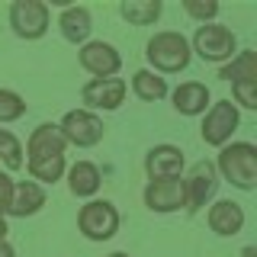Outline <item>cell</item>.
<instances>
[{
	"instance_id": "obj_9",
	"label": "cell",
	"mask_w": 257,
	"mask_h": 257,
	"mask_svg": "<svg viewBox=\"0 0 257 257\" xmlns=\"http://www.w3.org/2000/svg\"><path fill=\"white\" fill-rule=\"evenodd\" d=\"M125 93H128V84L122 77H93L84 84L80 90V100L87 103V112L90 109H103V112H112L125 103Z\"/></svg>"
},
{
	"instance_id": "obj_25",
	"label": "cell",
	"mask_w": 257,
	"mask_h": 257,
	"mask_svg": "<svg viewBox=\"0 0 257 257\" xmlns=\"http://www.w3.org/2000/svg\"><path fill=\"white\" fill-rule=\"evenodd\" d=\"M231 93H235V103H241L244 109H257V80L231 84Z\"/></svg>"
},
{
	"instance_id": "obj_29",
	"label": "cell",
	"mask_w": 257,
	"mask_h": 257,
	"mask_svg": "<svg viewBox=\"0 0 257 257\" xmlns=\"http://www.w3.org/2000/svg\"><path fill=\"white\" fill-rule=\"evenodd\" d=\"M241 257H257V247H244V251H241Z\"/></svg>"
},
{
	"instance_id": "obj_13",
	"label": "cell",
	"mask_w": 257,
	"mask_h": 257,
	"mask_svg": "<svg viewBox=\"0 0 257 257\" xmlns=\"http://www.w3.org/2000/svg\"><path fill=\"white\" fill-rule=\"evenodd\" d=\"M180 171H183V151L177 145H155L145 155V174H148V180L180 177Z\"/></svg>"
},
{
	"instance_id": "obj_28",
	"label": "cell",
	"mask_w": 257,
	"mask_h": 257,
	"mask_svg": "<svg viewBox=\"0 0 257 257\" xmlns=\"http://www.w3.org/2000/svg\"><path fill=\"white\" fill-rule=\"evenodd\" d=\"M7 231H10V228H7V222H4V215H0V241H7Z\"/></svg>"
},
{
	"instance_id": "obj_11",
	"label": "cell",
	"mask_w": 257,
	"mask_h": 257,
	"mask_svg": "<svg viewBox=\"0 0 257 257\" xmlns=\"http://www.w3.org/2000/svg\"><path fill=\"white\" fill-rule=\"evenodd\" d=\"M145 206L151 212H177L187 209V193H183V177H167V180H148L145 183Z\"/></svg>"
},
{
	"instance_id": "obj_5",
	"label": "cell",
	"mask_w": 257,
	"mask_h": 257,
	"mask_svg": "<svg viewBox=\"0 0 257 257\" xmlns=\"http://www.w3.org/2000/svg\"><path fill=\"white\" fill-rule=\"evenodd\" d=\"M77 228L87 241H109L119 231V209L109 199H90L77 212Z\"/></svg>"
},
{
	"instance_id": "obj_14",
	"label": "cell",
	"mask_w": 257,
	"mask_h": 257,
	"mask_svg": "<svg viewBox=\"0 0 257 257\" xmlns=\"http://www.w3.org/2000/svg\"><path fill=\"white\" fill-rule=\"evenodd\" d=\"M209 228L222 238H231L244 228V209L235 199H219L209 206Z\"/></svg>"
},
{
	"instance_id": "obj_30",
	"label": "cell",
	"mask_w": 257,
	"mask_h": 257,
	"mask_svg": "<svg viewBox=\"0 0 257 257\" xmlns=\"http://www.w3.org/2000/svg\"><path fill=\"white\" fill-rule=\"evenodd\" d=\"M109 257H128V254H122V251H116V254H109Z\"/></svg>"
},
{
	"instance_id": "obj_27",
	"label": "cell",
	"mask_w": 257,
	"mask_h": 257,
	"mask_svg": "<svg viewBox=\"0 0 257 257\" xmlns=\"http://www.w3.org/2000/svg\"><path fill=\"white\" fill-rule=\"evenodd\" d=\"M0 257H16V251L7 244V241H0Z\"/></svg>"
},
{
	"instance_id": "obj_18",
	"label": "cell",
	"mask_w": 257,
	"mask_h": 257,
	"mask_svg": "<svg viewBox=\"0 0 257 257\" xmlns=\"http://www.w3.org/2000/svg\"><path fill=\"white\" fill-rule=\"evenodd\" d=\"M100 183H103L100 167L90 164V161H77V164H71V167H68V190L74 193V196H80V199L96 196Z\"/></svg>"
},
{
	"instance_id": "obj_7",
	"label": "cell",
	"mask_w": 257,
	"mask_h": 257,
	"mask_svg": "<svg viewBox=\"0 0 257 257\" xmlns=\"http://www.w3.org/2000/svg\"><path fill=\"white\" fill-rule=\"evenodd\" d=\"M241 125V112L231 100H219L212 103V106L206 109V119H203V128H199V135H203L206 145H212V148H222V145L231 142V135L238 132Z\"/></svg>"
},
{
	"instance_id": "obj_23",
	"label": "cell",
	"mask_w": 257,
	"mask_h": 257,
	"mask_svg": "<svg viewBox=\"0 0 257 257\" xmlns=\"http://www.w3.org/2000/svg\"><path fill=\"white\" fill-rule=\"evenodd\" d=\"M0 161L10 171H20L23 167V142L16 139L10 128H0Z\"/></svg>"
},
{
	"instance_id": "obj_17",
	"label": "cell",
	"mask_w": 257,
	"mask_h": 257,
	"mask_svg": "<svg viewBox=\"0 0 257 257\" xmlns=\"http://www.w3.org/2000/svg\"><path fill=\"white\" fill-rule=\"evenodd\" d=\"M42 206H45V190L36 180H20V183H13V203L7 215L26 219V215H36Z\"/></svg>"
},
{
	"instance_id": "obj_8",
	"label": "cell",
	"mask_w": 257,
	"mask_h": 257,
	"mask_svg": "<svg viewBox=\"0 0 257 257\" xmlns=\"http://www.w3.org/2000/svg\"><path fill=\"white\" fill-rule=\"evenodd\" d=\"M61 135L68 145H77V148H93V145L103 142V119L96 112L87 109H71L64 112V119L58 122Z\"/></svg>"
},
{
	"instance_id": "obj_15",
	"label": "cell",
	"mask_w": 257,
	"mask_h": 257,
	"mask_svg": "<svg viewBox=\"0 0 257 257\" xmlns=\"http://www.w3.org/2000/svg\"><path fill=\"white\" fill-rule=\"evenodd\" d=\"M174 100V109L180 112V116H203L209 109V87L199 84V80H187V84H180L177 90L171 93Z\"/></svg>"
},
{
	"instance_id": "obj_26",
	"label": "cell",
	"mask_w": 257,
	"mask_h": 257,
	"mask_svg": "<svg viewBox=\"0 0 257 257\" xmlns=\"http://www.w3.org/2000/svg\"><path fill=\"white\" fill-rule=\"evenodd\" d=\"M10 203H13V180L10 174H0V215L10 212Z\"/></svg>"
},
{
	"instance_id": "obj_4",
	"label": "cell",
	"mask_w": 257,
	"mask_h": 257,
	"mask_svg": "<svg viewBox=\"0 0 257 257\" xmlns=\"http://www.w3.org/2000/svg\"><path fill=\"white\" fill-rule=\"evenodd\" d=\"M190 52H196L203 61H215V64H225L238 55V39L235 32L222 23H203L193 32V42H190Z\"/></svg>"
},
{
	"instance_id": "obj_16",
	"label": "cell",
	"mask_w": 257,
	"mask_h": 257,
	"mask_svg": "<svg viewBox=\"0 0 257 257\" xmlns=\"http://www.w3.org/2000/svg\"><path fill=\"white\" fill-rule=\"evenodd\" d=\"M58 26H61V36L74 45H84L90 39V29H93V16L87 7H64L61 16H58Z\"/></svg>"
},
{
	"instance_id": "obj_20",
	"label": "cell",
	"mask_w": 257,
	"mask_h": 257,
	"mask_svg": "<svg viewBox=\"0 0 257 257\" xmlns=\"http://www.w3.org/2000/svg\"><path fill=\"white\" fill-rule=\"evenodd\" d=\"M219 77L222 80H231V84H241V80H257V52H238L231 61L222 64Z\"/></svg>"
},
{
	"instance_id": "obj_2",
	"label": "cell",
	"mask_w": 257,
	"mask_h": 257,
	"mask_svg": "<svg viewBox=\"0 0 257 257\" xmlns=\"http://www.w3.org/2000/svg\"><path fill=\"white\" fill-rule=\"evenodd\" d=\"M190 55H193L190 39L183 32H174V29L155 32L148 39V45H145V58H148L155 74H180V71H187Z\"/></svg>"
},
{
	"instance_id": "obj_24",
	"label": "cell",
	"mask_w": 257,
	"mask_h": 257,
	"mask_svg": "<svg viewBox=\"0 0 257 257\" xmlns=\"http://www.w3.org/2000/svg\"><path fill=\"white\" fill-rule=\"evenodd\" d=\"M183 10H187V16L199 20V26H203V23H215L222 7L215 0H183Z\"/></svg>"
},
{
	"instance_id": "obj_19",
	"label": "cell",
	"mask_w": 257,
	"mask_h": 257,
	"mask_svg": "<svg viewBox=\"0 0 257 257\" xmlns=\"http://www.w3.org/2000/svg\"><path fill=\"white\" fill-rule=\"evenodd\" d=\"M132 90L145 103H158V100H164V96H167V80L161 77V74H155V71L142 68V71H135V74H132Z\"/></svg>"
},
{
	"instance_id": "obj_3",
	"label": "cell",
	"mask_w": 257,
	"mask_h": 257,
	"mask_svg": "<svg viewBox=\"0 0 257 257\" xmlns=\"http://www.w3.org/2000/svg\"><path fill=\"white\" fill-rule=\"evenodd\" d=\"M215 174H222L231 187L251 193L257 187V148L251 142H228V145H222L219 161H215Z\"/></svg>"
},
{
	"instance_id": "obj_21",
	"label": "cell",
	"mask_w": 257,
	"mask_h": 257,
	"mask_svg": "<svg viewBox=\"0 0 257 257\" xmlns=\"http://www.w3.org/2000/svg\"><path fill=\"white\" fill-rule=\"evenodd\" d=\"M122 20H128L132 26H151L161 16V0H122L119 4Z\"/></svg>"
},
{
	"instance_id": "obj_1",
	"label": "cell",
	"mask_w": 257,
	"mask_h": 257,
	"mask_svg": "<svg viewBox=\"0 0 257 257\" xmlns=\"http://www.w3.org/2000/svg\"><path fill=\"white\" fill-rule=\"evenodd\" d=\"M64 148H68V142H64L61 128L55 122H42L32 128V135L26 142V164H29V177L39 187L64 177V171H68Z\"/></svg>"
},
{
	"instance_id": "obj_10",
	"label": "cell",
	"mask_w": 257,
	"mask_h": 257,
	"mask_svg": "<svg viewBox=\"0 0 257 257\" xmlns=\"http://www.w3.org/2000/svg\"><path fill=\"white\" fill-rule=\"evenodd\" d=\"M219 190V174H215L212 161H196L190 167V177L183 180V193H187V212H199Z\"/></svg>"
},
{
	"instance_id": "obj_6",
	"label": "cell",
	"mask_w": 257,
	"mask_h": 257,
	"mask_svg": "<svg viewBox=\"0 0 257 257\" xmlns=\"http://www.w3.org/2000/svg\"><path fill=\"white\" fill-rule=\"evenodd\" d=\"M48 23H52V13H48L45 0H13L10 4V26L26 42L42 39L48 32Z\"/></svg>"
},
{
	"instance_id": "obj_22",
	"label": "cell",
	"mask_w": 257,
	"mask_h": 257,
	"mask_svg": "<svg viewBox=\"0 0 257 257\" xmlns=\"http://www.w3.org/2000/svg\"><path fill=\"white\" fill-rule=\"evenodd\" d=\"M23 116H26V100L16 90H4L0 87V125H10Z\"/></svg>"
},
{
	"instance_id": "obj_12",
	"label": "cell",
	"mask_w": 257,
	"mask_h": 257,
	"mask_svg": "<svg viewBox=\"0 0 257 257\" xmlns=\"http://www.w3.org/2000/svg\"><path fill=\"white\" fill-rule=\"evenodd\" d=\"M77 61L93 77H116L119 68H122V55L109 42H84L77 52Z\"/></svg>"
}]
</instances>
